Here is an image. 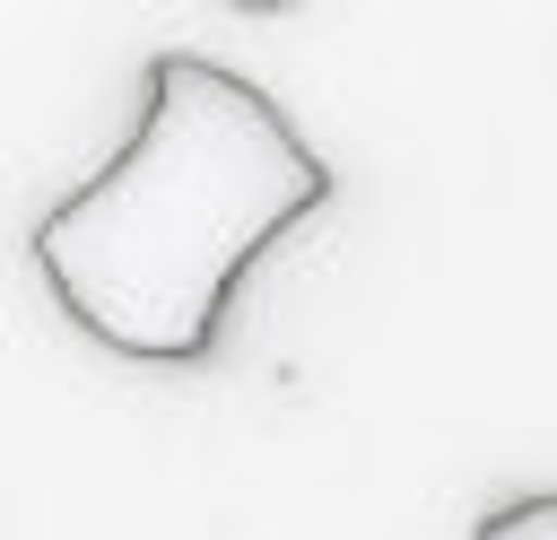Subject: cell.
<instances>
[{"instance_id": "7a4b0ae2", "label": "cell", "mask_w": 557, "mask_h": 540, "mask_svg": "<svg viewBox=\"0 0 557 540\" xmlns=\"http://www.w3.org/2000/svg\"><path fill=\"white\" fill-rule=\"evenodd\" d=\"M470 540H557V488H522L470 523Z\"/></svg>"}, {"instance_id": "3957f363", "label": "cell", "mask_w": 557, "mask_h": 540, "mask_svg": "<svg viewBox=\"0 0 557 540\" xmlns=\"http://www.w3.org/2000/svg\"><path fill=\"white\" fill-rule=\"evenodd\" d=\"M226 9H244V17H278V9H296V0H226Z\"/></svg>"}, {"instance_id": "6da1fadb", "label": "cell", "mask_w": 557, "mask_h": 540, "mask_svg": "<svg viewBox=\"0 0 557 540\" xmlns=\"http://www.w3.org/2000/svg\"><path fill=\"white\" fill-rule=\"evenodd\" d=\"M339 174L322 148L209 52H157L139 131L61 192L26 253L52 305L131 366H209L244 270L331 209Z\"/></svg>"}]
</instances>
